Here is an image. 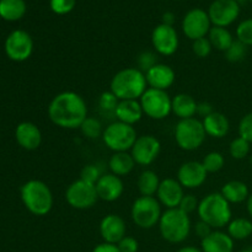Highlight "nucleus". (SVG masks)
Instances as JSON below:
<instances>
[{
  "mask_svg": "<svg viewBox=\"0 0 252 252\" xmlns=\"http://www.w3.org/2000/svg\"><path fill=\"white\" fill-rule=\"evenodd\" d=\"M251 1H252V0H251Z\"/></svg>",
  "mask_w": 252,
  "mask_h": 252,
  "instance_id": "5fc2aeb1",
  "label": "nucleus"
},
{
  "mask_svg": "<svg viewBox=\"0 0 252 252\" xmlns=\"http://www.w3.org/2000/svg\"><path fill=\"white\" fill-rule=\"evenodd\" d=\"M118 100L117 96L112 93V91H105L100 95L98 97V107L102 112H107V113H113L115 115V111L117 108Z\"/></svg>",
  "mask_w": 252,
  "mask_h": 252,
  "instance_id": "c9c22d12",
  "label": "nucleus"
},
{
  "mask_svg": "<svg viewBox=\"0 0 252 252\" xmlns=\"http://www.w3.org/2000/svg\"><path fill=\"white\" fill-rule=\"evenodd\" d=\"M80 130L84 137L88 139H96L98 137H102L103 133L101 122L94 117H86L85 121L81 123Z\"/></svg>",
  "mask_w": 252,
  "mask_h": 252,
  "instance_id": "473e14b6",
  "label": "nucleus"
},
{
  "mask_svg": "<svg viewBox=\"0 0 252 252\" xmlns=\"http://www.w3.org/2000/svg\"><path fill=\"white\" fill-rule=\"evenodd\" d=\"M239 137L244 138L249 143H252V112L241 118L239 123Z\"/></svg>",
  "mask_w": 252,
  "mask_h": 252,
  "instance_id": "79ce46f5",
  "label": "nucleus"
},
{
  "mask_svg": "<svg viewBox=\"0 0 252 252\" xmlns=\"http://www.w3.org/2000/svg\"><path fill=\"white\" fill-rule=\"evenodd\" d=\"M65 201L71 208L79 209V211L93 208L98 201L96 186L80 179L76 180L66 189Z\"/></svg>",
  "mask_w": 252,
  "mask_h": 252,
  "instance_id": "9d476101",
  "label": "nucleus"
},
{
  "mask_svg": "<svg viewBox=\"0 0 252 252\" xmlns=\"http://www.w3.org/2000/svg\"><path fill=\"white\" fill-rule=\"evenodd\" d=\"M194 230H196V234L199 236V238H201V240H202V239L207 238V236H208L209 234L213 231V228H212L211 225H208L206 221L199 220V221H197Z\"/></svg>",
  "mask_w": 252,
  "mask_h": 252,
  "instance_id": "a18cd8bd",
  "label": "nucleus"
},
{
  "mask_svg": "<svg viewBox=\"0 0 252 252\" xmlns=\"http://www.w3.org/2000/svg\"><path fill=\"white\" fill-rule=\"evenodd\" d=\"M199 220L206 221L213 229L228 226L231 220V207L221 193H209L199 201Z\"/></svg>",
  "mask_w": 252,
  "mask_h": 252,
  "instance_id": "7ed1b4c3",
  "label": "nucleus"
},
{
  "mask_svg": "<svg viewBox=\"0 0 252 252\" xmlns=\"http://www.w3.org/2000/svg\"><path fill=\"white\" fill-rule=\"evenodd\" d=\"M145 79H147L148 88L166 91L174 85L176 74L174 69L167 64L158 63L145 73Z\"/></svg>",
  "mask_w": 252,
  "mask_h": 252,
  "instance_id": "6ab92c4d",
  "label": "nucleus"
},
{
  "mask_svg": "<svg viewBox=\"0 0 252 252\" xmlns=\"http://www.w3.org/2000/svg\"><path fill=\"white\" fill-rule=\"evenodd\" d=\"M239 252H252V250H250V249H246V250H241Z\"/></svg>",
  "mask_w": 252,
  "mask_h": 252,
  "instance_id": "603ef678",
  "label": "nucleus"
},
{
  "mask_svg": "<svg viewBox=\"0 0 252 252\" xmlns=\"http://www.w3.org/2000/svg\"><path fill=\"white\" fill-rule=\"evenodd\" d=\"M208 39L211 41L213 48L221 52H225L234 42L233 34L230 33V31L226 27L219 26L212 27L208 33Z\"/></svg>",
  "mask_w": 252,
  "mask_h": 252,
  "instance_id": "c756f323",
  "label": "nucleus"
},
{
  "mask_svg": "<svg viewBox=\"0 0 252 252\" xmlns=\"http://www.w3.org/2000/svg\"><path fill=\"white\" fill-rule=\"evenodd\" d=\"M160 182L161 181L159 180L157 172H154L153 170H145L138 177V191L142 196L154 197L159 189Z\"/></svg>",
  "mask_w": 252,
  "mask_h": 252,
  "instance_id": "c85d7f7f",
  "label": "nucleus"
},
{
  "mask_svg": "<svg viewBox=\"0 0 252 252\" xmlns=\"http://www.w3.org/2000/svg\"><path fill=\"white\" fill-rule=\"evenodd\" d=\"M198 206L199 201L196 198V196H193V194H185L179 208L189 216V214L193 213V212H196L198 209Z\"/></svg>",
  "mask_w": 252,
  "mask_h": 252,
  "instance_id": "37998d69",
  "label": "nucleus"
},
{
  "mask_svg": "<svg viewBox=\"0 0 252 252\" xmlns=\"http://www.w3.org/2000/svg\"><path fill=\"white\" fill-rule=\"evenodd\" d=\"M5 52L14 62L27 61L33 52V39L29 32L24 30H15L5 41Z\"/></svg>",
  "mask_w": 252,
  "mask_h": 252,
  "instance_id": "f8f14e48",
  "label": "nucleus"
},
{
  "mask_svg": "<svg viewBox=\"0 0 252 252\" xmlns=\"http://www.w3.org/2000/svg\"><path fill=\"white\" fill-rule=\"evenodd\" d=\"M228 234L233 240H245L252 236V221L246 218H236L228 224Z\"/></svg>",
  "mask_w": 252,
  "mask_h": 252,
  "instance_id": "7c9ffc66",
  "label": "nucleus"
},
{
  "mask_svg": "<svg viewBox=\"0 0 252 252\" xmlns=\"http://www.w3.org/2000/svg\"><path fill=\"white\" fill-rule=\"evenodd\" d=\"M250 162H251V165H252V155L250 157Z\"/></svg>",
  "mask_w": 252,
  "mask_h": 252,
  "instance_id": "864d4df0",
  "label": "nucleus"
},
{
  "mask_svg": "<svg viewBox=\"0 0 252 252\" xmlns=\"http://www.w3.org/2000/svg\"><path fill=\"white\" fill-rule=\"evenodd\" d=\"M197 106L198 102H196V100L189 94H177L171 101L172 113L180 120L194 118L197 115Z\"/></svg>",
  "mask_w": 252,
  "mask_h": 252,
  "instance_id": "393cba45",
  "label": "nucleus"
},
{
  "mask_svg": "<svg viewBox=\"0 0 252 252\" xmlns=\"http://www.w3.org/2000/svg\"><path fill=\"white\" fill-rule=\"evenodd\" d=\"M158 225L162 239L171 244L184 243L189 236L192 228L189 216L180 208L166 209Z\"/></svg>",
  "mask_w": 252,
  "mask_h": 252,
  "instance_id": "39448f33",
  "label": "nucleus"
},
{
  "mask_svg": "<svg viewBox=\"0 0 252 252\" xmlns=\"http://www.w3.org/2000/svg\"><path fill=\"white\" fill-rule=\"evenodd\" d=\"M138 135L134 127L116 121L103 129L102 140L106 147L115 153L128 152L132 149Z\"/></svg>",
  "mask_w": 252,
  "mask_h": 252,
  "instance_id": "6e6552de",
  "label": "nucleus"
},
{
  "mask_svg": "<svg viewBox=\"0 0 252 252\" xmlns=\"http://www.w3.org/2000/svg\"><path fill=\"white\" fill-rule=\"evenodd\" d=\"M135 165L137 164H135L134 159L128 152L113 153V155L108 160V167L111 170V174L120 177L127 176L128 174H130Z\"/></svg>",
  "mask_w": 252,
  "mask_h": 252,
  "instance_id": "a878e982",
  "label": "nucleus"
},
{
  "mask_svg": "<svg viewBox=\"0 0 252 252\" xmlns=\"http://www.w3.org/2000/svg\"><path fill=\"white\" fill-rule=\"evenodd\" d=\"M98 230H100L101 238L103 239V243L117 245L126 236L127 226L122 217L117 214H107L101 219Z\"/></svg>",
  "mask_w": 252,
  "mask_h": 252,
  "instance_id": "f3484780",
  "label": "nucleus"
},
{
  "mask_svg": "<svg viewBox=\"0 0 252 252\" xmlns=\"http://www.w3.org/2000/svg\"><path fill=\"white\" fill-rule=\"evenodd\" d=\"M206 135L202 121L197 118L180 120L175 127L176 144L185 152H193L201 148L206 140Z\"/></svg>",
  "mask_w": 252,
  "mask_h": 252,
  "instance_id": "0eeeda50",
  "label": "nucleus"
},
{
  "mask_svg": "<svg viewBox=\"0 0 252 252\" xmlns=\"http://www.w3.org/2000/svg\"><path fill=\"white\" fill-rule=\"evenodd\" d=\"M161 152V143L152 134L138 137L134 145L130 149V155L135 164L140 166H148L153 164Z\"/></svg>",
  "mask_w": 252,
  "mask_h": 252,
  "instance_id": "ddd939ff",
  "label": "nucleus"
},
{
  "mask_svg": "<svg viewBox=\"0 0 252 252\" xmlns=\"http://www.w3.org/2000/svg\"><path fill=\"white\" fill-rule=\"evenodd\" d=\"M48 117L57 127L76 129L88 117V106L81 95L74 91H63L52 98Z\"/></svg>",
  "mask_w": 252,
  "mask_h": 252,
  "instance_id": "f257e3e1",
  "label": "nucleus"
},
{
  "mask_svg": "<svg viewBox=\"0 0 252 252\" xmlns=\"http://www.w3.org/2000/svg\"><path fill=\"white\" fill-rule=\"evenodd\" d=\"M250 143L244 138L238 137L231 140L229 145V153L235 160H243L250 154Z\"/></svg>",
  "mask_w": 252,
  "mask_h": 252,
  "instance_id": "72a5a7b5",
  "label": "nucleus"
},
{
  "mask_svg": "<svg viewBox=\"0 0 252 252\" xmlns=\"http://www.w3.org/2000/svg\"><path fill=\"white\" fill-rule=\"evenodd\" d=\"M152 43L157 53L161 56H172L179 48V34L174 26L160 24L153 30Z\"/></svg>",
  "mask_w": 252,
  "mask_h": 252,
  "instance_id": "2eb2a0df",
  "label": "nucleus"
},
{
  "mask_svg": "<svg viewBox=\"0 0 252 252\" xmlns=\"http://www.w3.org/2000/svg\"><path fill=\"white\" fill-rule=\"evenodd\" d=\"M76 5V0H49V6L51 10L57 15H66Z\"/></svg>",
  "mask_w": 252,
  "mask_h": 252,
  "instance_id": "a19ab883",
  "label": "nucleus"
},
{
  "mask_svg": "<svg viewBox=\"0 0 252 252\" xmlns=\"http://www.w3.org/2000/svg\"><path fill=\"white\" fill-rule=\"evenodd\" d=\"M246 208H248L249 214H250V217L252 218V193L249 196L248 201H246Z\"/></svg>",
  "mask_w": 252,
  "mask_h": 252,
  "instance_id": "3c124183",
  "label": "nucleus"
},
{
  "mask_svg": "<svg viewBox=\"0 0 252 252\" xmlns=\"http://www.w3.org/2000/svg\"><path fill=\"white\" fill-rule=\"evenodd\" d=\"M174 22H175V16L172 12L167 11L162 15V22L161 24L165 25H169V26H174Z\"/></svg>",
  "mask_w": 252,
  "mask_h": 252,
  "instance_id": "09e8293b",
  "label": "nucleus"
},
{
  "mask_svg": "<svg viewBox=\"0 0 252 252\" xmlns=\"http://www.w3.org/2000/svg\"><path fill=\"white\" fill-rule=\"evenodd\" d=\"M177 252H203L202 249H197L194 246H185V248H181Z\"/></svg>",
  "mask_w": 252,
  "mask_h": 252,
  "instance_id": "8fccbe9b",
  "label": "nucleus"
},
{
  "mask_svg": "<svg viewBox=\"0 0 252 252\" xmlns=\"http://www.w3.org/2000/svg\"><path fill=\"white\" fill-rule=\"evenodd\" d=\"M184 196V187L176 179L162 180L157 192L158 201L166 209L179 208Z\"/></svg>",
  "mask_w": 252,
  "mask_h": 252,
  "instance_id": "a211bd4d",
  "label": "nucleus"
},
{
  "mask_svg": "<svg viewBox=\"0 0 252 252\" xmlns=\"http://www.w3.org/2000/svg\"><path fill=\"white\" fill-rule=\"evenodd\" d=\"M213 112V107H212L209 102H199L198 106H197V115L201 116L202 118L207 117V116H209Z\"/></svg>",
  "mask_w": 252,
  "mask_h": 252,
  "instance_id": "49530a36",
  "label": "nucleus"
},
{
  "mask_svg": "<svg viewBox=\"0 0 252 252\" xmlns=\"http://www.w3.org/2000/svg\"><path fill=\"white\" fill-rule=\"evenodd\" d=\"M220 193L230 204L243 203V202L248 201L249 196H250L248 185L243 181H238V180L226 182L221 189Z\"/></svg>",
  "mask_w": 252,
  "mask_h": 252,
  "instance_id": "bb28decb",
  "label": "nucleus"
},
{
  "mask_svg": "<svg viewBox=\"0 0 252 252\" xmlns=\"http://www.w3.org/2000/svg\"><path fill=\"white\" fill-rule=\"evenodd\" d=\"M212 29V22L209 19L208 11L203 9H192L185 15L182 20V31L185 36L191 41H196L198 38L208 36Z\"/></svg>",
  "mask_w": 252,
  "mask_h": 252,
  "instance_id": "9b49d317",
  "label": "nucleus"
},
{
  "mask_svg": "<svg viewBox=\"0 0 252 252\" xmlns=\"http://www.w3.org/2000/svg\"><path fill=\"white\" fill-rule=\"evenodd\" d=\"M224 53H225L226 61L230 62V63H239L248 54V46H245L243 42L238 41V39H234L231 46Z\"/></svg>",
  "mask_w": 252,
  "mask_h": 252,
  "instance_id": "f704fd0d",
  "label": "nucleus"
},
{
  "mask_svg": "<svg viewBox=\"0 0 252 252\" xmlns=\"http://www.w3.org/2000/svg\"><path fill=\"white\" fill-rule=\"evenodd\" d=\"M117 248L120 252H137L139 249V244H138L137 239H134L133 236L126 235L117 244Z\"/></svg>",
  "mask_w": 252,
  "mask_h": 252,
  "instance_id": "c03bdc74",
  "label": "nucleus"
},
{
  "mask_svg": "<svg viewBox=\"0 0 252 252\" xmlns=\"http://www.w3.org/2000/svg\"><path fill=\"white\" fill-rule=\"evenodd\" d=\"M212 49H213V46H212L208 37L198 38L196 41H193V43H192V51H193V53L198 58H207L211 54Z\"/></svg>",
  "mask_w": 252,
  "mask_h": 252,
  "instance_id": "ea45409f",
  "label": "nucleus"
},
{
  "mask_svg": "<svg viewBox=\"0 0 252 252\" xmlns=\"http://www.w3.org/2000/svg\"><path fill=\"white\" fill-rule=\"evenodd\" d=\"M202 125L206 130V134L212 138H217V139L224 138L230 130V122H229L228 117L224 113L216 112V111L204 117L202 120Z\"/></svg>",
  "mask_w": 252,
  "mask_h": 252,
  "instance_id": "5701e85b",
  "label": "nucleus"
},
{
  "mask_svg": "<svg viewBox=\"0 0 252 252\" xmlns=\"http://www.w3.org/2000/svg\"><path fill=\"white\" fill-rule=\"evenodd\" d=\"M161 204L158 198L150 196H140L133 202L130 209L132 220L138 228L152 229L159 224L161 218Z\"/></svg>",
  "mask_w": 252,
  "mask_h": 252,
  "instance_id": "423d86ee",
  "label": "nucleus"
},
{
  "mask_svg": "<svg viewBox=\"0 0 252 252\" xmlns=\"http://www.w3.org/2000/svg\"><path fill=\"white\" fill-rule=\"evenodd\" d=\"M137 63H138V69L142 70L143 73H147L149 69H152L153 66L157 65L158 64V57L154 52H150V51H145L143 53L139 54L137 59Z\"/></svg>",
  "mask_w": 252,
  "mask_h": 252,
  "instance_id": "58836bf2",
  "label": "nucleus"
},
{
  "mask_svg": "<svg viewBox=\"0 0 252 252\" xmlns=\"http://www.w3.org/2000/svg\"><path fill=\"white\" fill-rule=\"evenodd\" d=\"M93 252H120L118 250L117 245H113V244H108V243H102L100 245L96 246L94 249Z\"/></svg>",
  "mask_w": 252,
  "mask_h": 252,
  "instance_id": "de8ad7c7",
  "label": "nucleus"
},
{
  "mask_svg": "<svg viewBox=\"0 0 252 252\" xmlns=\"http://www.w3.org/2000/svg\"><path fill=\"white\" fill-rule=\"evenodd\" d=\"M21 199L33 216H47L53 208L54 198L48 185L39 180H30L21 187Z\"/></svg>",
  "mask_w": 252,
  "mask_h": 252,
  "instance_id": "20e7f679",
  "label": "nucleus"
},
{
  "mask_svg": "<svg viewBox=\"0 0 252 252\" xmlns=\"http://www.w3.org/2000/svg\"><path fill=\"white\" fill-rule=\"evenodd\" d=\"M201 249L203 252H233L234 240L228 233L213 230L207 238L202 239Z\"/></svg>",
  "mask_w": 252,
  "mask_h": 252,
  "instance_id": "4be33fe9",
  "label": "nucleus"
},
{
  "mask_svg": "<svg viewBox=\"0 0 252 252\" xmlns=\"http://www.w3.org/2000/svg\"><path fill=\"white\" fill-rule=\"evenodd\" d=\"M143 110L139 100H121L115 111V117L120 122L134 126L143 117Z\"/></svg>",
  "mask_w": 252,
  "mask_h": 252,
  "instance_id": "b1692460",
  "label": "nucleus"
},
{
  "mask_svg": "<svg viewBox=\"0 0 252 252\" xmlns=\"http://www.w3.org/2000/svg\"><path fill=\"white\" fill-rule=\"evenodd\" d=\"M111 91L118 100H139L148 89L145 74L138 68H126L113 75Z\"/></svg>",
  "mask_w": 252,
  "mask_h": 252,
  "instance_id": "f03ea898",
  "label": "nucleus"
},
{
  "mask_svg": "<svg viewBox=\"0 0 252 252\" xmlns=\"http://www.w3.org/2000/svg\"><path fill=\"white\" fill-rule=\"evenodd\" d=\"M208 172L199 161H186L179 167L177 181L184 189H198L206 182Z\"/></svg>",
  "mask_w": 252,
  "mask_h": 252,
  "instance_id": "dca6fc26",
  "label": "nucleus"
},
{
  "mask_svg": "<svg viewBox=\"0 0 252 252\" xmlns=\"http://www.w3.org/2000/svg\"><path fill=\"white\" fill-rule=\"evenodd\" d=\"M102 175L103 174L101 172L100 166L97 164H88L81 169L80 180L89 182V184L96 185Z\"/></svg>",
  "mask_w": 252,
  "mask_h": 252,
  "instance_id": "4c0bfd02",
  "label": "nucleus"
},
{
  "mask_svg": "<svg viewBox=\"0 0 252 252\" xmlns=\"http://www.w3.org/2000/svg\"><path fill=\"white\" fill-rule=\"evenodd\" d=\"M208 15L212 25L228 27L240 15V4L236 0H214L209 6Z\"/></svg>",
  "mask_w": 252,
  "mask_h": 252,
  "instance_id": "4468645a",
  "label": "nucleus"
},
{
  "mask_svg": "<svg viewBox=\"0 0 252 252\" xmlns=\"http://www.w3.org/2000/svg\"><path fill=\"white\" fill-rule=\"evenodd\" d=\"M26 12L25 0H0V17L6 21H17Z\"/></svg>",
  "mask_w": 252,
  "mask_h": 252,
  "instance_id": "cd10ccee",
  "label": "nucleus"
},
{
  "mask_svg": "<svg viewBox=\"0 0 252 252\" xmlns=\"http://www.w3.org/2000/svg\"><path fill=\"white\" fill-rule=\"evenodd\" d=\"M15 137L21 148L26 150H36L42 143V133L34 123L22 122L15 130Z\"/></svg>",
  "mask_w": 252,
  "mask_h": 252,
  "instance_id": "412c9836",
  "label": "nucleus"
},
{
  "mask_svg": "<svg viewBox=\"0 0 252 252\" xmlns=\"http://www.w3.org/2000/svg\"><path fill=\"white\" fill-rule=\"evenodd\" d=\"M202 165L208 174H216L219 172L225 165L224 155L219 152H211L202 160Z\"/></svg>",
  "mask_w": 252,
  "mask_h": 252,
  "instance_id": "2f4dec72",
  "label": "nucleus"
},
{
  "mask_svg": "<svg viewBox=\"0 0 252 252\" xmlns=\"http://www.w3.org/2000/svg\"><path fill=\"white\" fill-rule=\"evenodd\" d=\"M171 101L172 98L166 91L152 88H148L139 98L143 113L157 121L164 120L172 112Z\"/></svg>",
  "mask_w": 252,
  "mask_h": 252,
  "instance_id": "1a4fd4ad",
  "label": "nucleus"
},
{
  "mask_svg": "<svg viewBox=\"0 0 252 252\" xmlns=\"http://www.w3.org/2000/svg\"><path fill=\"white\" fill-rule=\"evenodd\" d=\"M96 191H97L98 199H102L105 202H115L123 194L125 186L120 176H116L113 174H103L97 181Z\"/></svg>",
  "mask_w": 252,
  "mask_h": 252,
  "instance_id": "aec40b11",
  "label": "nucleus"
},
{
  "mask_svg": "<svg viewBox=\"0 0 252 252\" xmlns=\"http://www.w3.org/2000/svg\"><path fill=\"white\" fill-rule=\"evenodd\" d=\"M236 38L245 46H252V19L241 21L236 27Z\"/></svg>",
  "mask_w": 252,
  "mask_h": 252,
  "instance_id": "e433bc0d",
  "label": "nucleus"
}]
</instances>
